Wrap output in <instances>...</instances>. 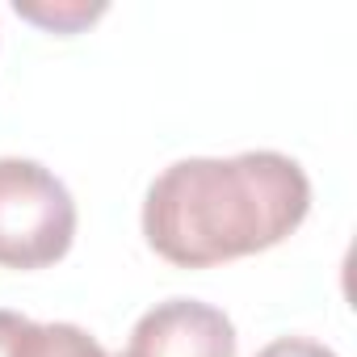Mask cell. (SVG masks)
Segmentation results:
<instances>
[{"label":"cell","instance_id":"6da1fadb","mask_svg":"<svg viewBox=\"0 0 357 357\" xmlns=\"http://www.w3.org/2000/svg\"><path fill=\"white\" fill-rule=\"evenodd\" d=\"M307 211L311 181L282 151L190 155L147 185L143 236L176 269H211L282 244Z\"/></svg>","mask_w":357,"mask_h":357},{"label":"cell","instance_id":"277c9868","mask_svg":"<svg viewBox=\"0 0 357 357\" xmlns=\"http://www.w3.org/2000/svg\"><path fill=\"white\" fill-rule=\"evenodd\" d=\"M22 357H122L76 324H30Z\"/></svg>","mask_w":357,"mask_h":357},{"label":"cell","instance_id":"3957f363","mask_svg":"<svg viewBox=\"0 0 357 357\" xmlns=\"http://www.w3.org/2000/svg\"><path fill=\"white\" fill-rule=\"evenodd\" d=\"M122 357H236V328L211 303L164 298L139 315Z\"/></svg>","mask_w":357,"mask_h":357},{"label":"cell","instance_id":"52a82bcc","mask_svg":"<svg viewBox=\"0 0 357 357\" xmlns=\"http://www.w3.org/2000/svg\"><path fill=\"white\" fill-rule=\"evenodd\" d=\"M257 357H336V353L328 344H319V340H307V336H278Z\"/></svg>","mask_w":357,"mask_h":357},{"label":"cell","instance_id":"8992f818","mask_svg":"<svg viewBox=\"0 0 357 357\" xmlns=\"http://www.w3.org/2000/svg\"><path fill=\"white\" fill-rule=\"evenodd\" d=\"M30 324H34V319H26V315H17V311H5V307H0V357H22L26 336H30Z\"/></svg>","mask_w":357,"mask_h":357},{"label":"cell","instance_id":"7a4b0ae2","mask_svg":"<svg viewBox=\"0 0 357 357\" xmlns=\"http://www.w3.org/2000/svg\"><path fill=\"white\" fill-rule=\"evenodd\" d=\"M76 240V202L68 185L38 160H0V265L47 269Z\"/></svg>","mask_w":357,"mask_h":357},{"label":"cell","instance_id":"5b68a950","mask_svg":"<svg viewBox=\"0 0 357 357\" xmlns=\"http://www.w3.org/2000/svg\"><path fill=\"white\" fill-rule=\"evenodd\" d=\"M17 17L34 22L47 34H80L97 17H105V5H89V0H17Z\"/></svg>","mask_w":357,"mask_h":357}]
</instances>
